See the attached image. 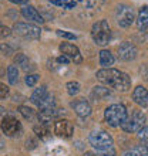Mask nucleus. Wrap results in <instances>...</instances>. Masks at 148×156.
I'll return each mask as SVG.
<instances>
[{
    "mask_svg": "<svg viewBox=\"0 0 148 156\" xmlns=\"http://www.w3.org/2000/svg\"><path fill=\"white\" fill-rule=\"evenodd\" d=\"M97 80L104 85H108L121 92H127L131 88V78L128 74L114 68H103L97 71Z\"/></svg>",
    "mask_w": 148,
    "mask_h": 156,
    "instance_id": "nucleus-1",
    "label": "nucleus"
},
{
    "mask_svg": "<svg viewBox=\"0 0 148 156\" xmlns=\"http://www.w3.org/2000/svg\"><path fill=\"white\" fill-rule=\"evenodd\" d=\"M128 112L123 104H113L104 111V119L105 122L113 128H118L127 119Z\"/></svg>",
    "mask_w": 148,
    "mask_h": 156,
    "instance_id": "nucleus-2",
    "label": "nucleus"
},
{
    "mask_svg": "<svg viewBox=\"0 0 148 156\" xmlns=\"http://www.w3.org/2000/svg\"><path fill=\"white\" fill-rule=\"evenodd\" d=\"M91 36L93 40L97 45H107L111 40V29L107 20H100L97 23H94L93 29H91Z\"/></svg>",
    "mask_w": 148,
    "mask_h": 156,
    "instance_id": "nucleus-3",
    "label": "nucleus"
},
{
    "mask_svg": "<svg viewBox=\"0 0 148 156\" xmlns=\"http://www.w3.org/2000/svg\"><path fill=\"white\" fill-rule=\"evenodd\" d=\"M88 140H90V145L94 149H97V152H103V151H107L111 149L113 145H114V140H113V136L110 133L104 131H95L91 132L90 136H88Z\"/></svg>",
    "mask_w": 148,
    "mask_h": 156,
    "instance_id": "nucleus-4",
    "label": "nucleus"
},
{
    "mask_svg": "<svg viewBox=\"0 0 148 156\" xmlns=\"http://www.w3.org/2000/svg\"><path fill=\"white\" fill-rule=\"evenodd\" d=\"M145 115L142 114V111H135L131 112V115H128L127 119L124 121V123L121 125V129L124 132H128V133H134V132H138L141 128H144V123H145Z\"/></svg>",
    "mask_w": 148,
    "mask_h": 156,
    "instance_id": "nucleus-5",
    "label": "nucleus"
},
{
    "mask_svg": "<svg viewBox=\"0 0 148 156\" xmlns=\"http://www.w3.org/2000/svg\"><path fill=\"white\" fill-rule=\"evenodd\" d=\"M115 20H117L120 27L127 29L135 21V13H134L132 7H130L127 4H120L115 10Z\"/></svg>",
    "mask_w": 148,
    "mask_h": 156,
    "instance_id": "nucleus-6",
    "label": "nucleus"
},
{
    "mask_svg": "<svg viewBox=\"0 0 148 156\" xmlns=\"http://www.w3.org/2000/svg\"><path fill=\"white\" fill-rule=\"evenodd\" d=\"M13 31L19 34V36H21V37L29 38V40H37L41 36L40 27L30 24V23H16L13 26Z\"/></svg>",
    "mask_w": 148,
    "mask_h": 156,
    "instance_id": "nucleus-7",
    "label": "nucleus"
},
{
    "mask_svg": "<svg viewBox=\"0 0 148 156\" xmlns=\"http://www.w3.org/2000/svg\"><path fill=\"white\" fill-rule=\"evenodd\" d=\"M2 131L6 136H16L21 133V123L12 115H6L2 121Z\"/></svg>",
    "mask_w": 148,
    "mask_h": 156,
    "instance_id": "nucleus-8",
    "label": "nucleus"
},
{
    "mask_svg": "<svg viewBox=\"0 0 148 156\" xmlns=\"http://www.w3.org/2000/svg\"><path fill=\"white\" fill-rule=\"evenodd\" d=\"M117 51H118V57L121 58V60H124V61H132V60H135L137 54H138L137 47L132 44V43H130V41L121 43V44L118 45Z\"/></svg>",
    "mask_w": 148,
    "mask_h": 156,
    "instance_id": "nucleus-9",
    "label": "nucleus"
},
{
    "mask_svg": "<svg viewBox=\"0 0 148 156\" xmlns=\"http://www.w3.org/2000/svg\"><path fill=\"white\" fill-rule=\"evenodd\" d=\"M54 132L61 138H70L74 132L73 123L68 119H58L54 123Z\"/></svg>",
    "mask_w": 148,
    "mask_h": 156,
    "instance_id": "nucleus-10",
    "label": "nucleus"
},
{
    "mask_svg": "<svg viewBox=\"0 0 148 156\" xmlns=\"http://www.w3.org/2000/svg\"><path fill=\"white\" fill-rule=\"evenodd\" d=\"M71 108L74 109V112L77 114L80 118H86L91 114V107L88 101H86L84 98H80V99H74L71 102Z\"/></svg>",
    "mask_w": 148,
    "mask_h": 156,
    "instance_id": "nucleus-11",
    "label": "nucleus"
},
{
    "mask_svg": "<svg viewBox=\"0 0 148 156\" xmlns=\"http://www.w3.org/2000/svg\"><path fill=\"white\" fill-rule=\"evenodd\" d=\"M60 51L63 53V55H66V57H68L70 60H73L74 62H81V54H80V51H78V48L76 47L74 44H70V43H63L61 45H60Z\"/></svg>",
    "mask_w": 148,
    "mask_h": 156,
    "instance_id": "nucleus-12",
    "label": "nucleus"
},
{
    "mask_svg": "<svg viewBox=\"0 0 148 156\" xmlns=\"http://www.w3.org/2000/svg\"><path fill=\"white\" fill-rule=\"evenodd\" d=\"M132 99H134V102L138 107L147 108L148 107V90L142 85H138L132 91Z\"/></svg>",
    "mask_w": 148,
    "mask_h": 156,
    "instance_id": "nucleus-13",
    "label": "nucleus"
},
{
    "mask_svg": "<svg viewBox=\"0 0 148 156\" xmlns=\"http://www.w3.org/2000/svg\"><path fill=\"white\" fill-rule=\"evenodd\" d=\"M21 16L27 19L29 21H33V23H43L44 19L41 16L40 13L37 12V9L33 7V6H24V7L21 9Z\"/></svg>",
    "mask_w": 148,
    "mask_h": 156,
    "instance_id": "nucleus-14",
    "label": "nucleus"
},
{
    "mask_svg": "<svg viewBox=\"0 0 148 156\" xmlns=\"http://www.w3.org/2000/svg\"><path fill=\"white\" fill-rule=\"evenodd\" d=\"M137 20V27L140 31H145L148 29V6H142L140 9V13H138V17L135 19Z\"/></svg>",
    "mask_w": 148,
    "mask_h": 156,
    "instance_id": "nucleus-15",
    "label": "nucleus"
},
{
    "mask_svg": "<svg viewBox=\"0 0 148 156\" xmlns=\"http://www.w3.org/2000/svg\"><path fill=\"white\" fill-rule=\"evenodd\" d=\"M14 62H16L17 66H20V68L24 71H30L34 68V66L31 64L29 57H26L24 54H17L16 57H14Z\"/></svg>",
    "mask_w": 148,
    "mask_h": 156,
    "instance_id": "nucleus-16",
    "label": "nucleus"
},
{
    "mask_svg": "<svg viewBox=\"0 0 148 156\" xmlns=\"http://www.w3.org/2000/svg\"><path fill=\"white\" fill-rule=\"evenodd\" d=\"M100 64L104 68H111V66L114 64V55L108 50H101L100 51Z\"/></svg>",
    "mask_w": 148,
    "mask_h": 156,
    "instance_id": "nucleus-17",
    "label": "nucleus"
},
{
    "mask_svg": "<svg viewBox=\"0 0 148 156\" xmlns=\"http://www.w3.org/2000/svg\"><path fill=\"white\" fill-rule=\"evenodd\" d=\"M39 109L43 112H47V111H53V109H56V101H54V97L53 95H47L43 101H41L39 105Z\"/></svg>",
    "mask_w": 148,
    "mask_h": 156,
    "instance_id": "nucleus-18",
    "label": "nucleus"
},
{
    "mask_svg": "<svg viewBox=\"0 0 148 156\" xmlns=\"http://www.w3.org/2000/svg\"><path fill=\"white\" fill-rule=\"evenodd\" d=\"M47 95H49V92H47V88L43 85V87H40V88H37L33 94H31V97H30V101H31L33 104H36V105H39V104H40L41 101H43V99L47 97Z\"/></svg>",
    "mask_w": 148,
    "mask_h": 156,
    "instance_id": "nucleus-19",
    "label": "nucleus"
},
{
    "mask_svg": "<svg viewBox=\"0 0 148 156\" xmlns=\"http://www.w3.org/2000/svg\"><path fill=\"white\" fill-rule=\"evenodd\" d=\"M123 156H148V146L147 145H140L135 148L130 149L124 153Z\"/></svg>",
    "mask_w": 148,
    "mask_h": 156,
    "instance_id": "nucleus-20",
    "label": "nucleus"
},
{
    "mask_svg": "<svg viewBox=\"0 0 148 156\" xmlns=\"http://www.w3.org/2000/svg\"><path fill=\"white\" fill-rule=\"evenodd\" d=\"M7 80L12 85H16L19 82V68L16 66H9L7 68Z\"/></svg>",
    "mask_w": 148,
    "mask_h": 156,
    "instance_id": "nucleus-21",
    "label": "nucleus"
},
{
    "mask_svg": "<svg viewBox=\"0 0 148 156\" xmlns=\"http://www.w3.org/2000/svg\"><path fill=\"white\" fill-rule=\"evenodd\" d=\"M93 95H95L97 97V99H104L107 98V97H110V91L107 90V88H104V87H95L94 90H93Z\"/></svg>",
    "mask_w": 148,
    "mask_h": 156,
    "instance_id": "nucleus-22",
    "label": "nucleus"
},
{
    "mask_svg": "<svg viewBox=\"0 0 148 156\" xmlns=\"http://www.w3.org/2000/svg\"><path fill=\"white\" fill-rule=\"evenodd\" d=\"M67 92H68V95H71V97H74V95H77L78 92H80V84H78L77 81H70L67 82Z\"/></svg>",
    "mask_w": 148,
    "mask_h": 156,
    "instance_id": "nucleus-23",
    "label": "nucleus"
},
{
    "mask_svg": "<svg viewBox=\"0 0 148 156\" xmlns=\"http://www.w3.org/2000/svg\"><path fill=\"white\" fill-rule=\"evenodd\" d=\"M137 136H138V139H140L141 144L148 146V126L141 128L140 131L137 132Z\"/></svg>",
    "mask_w": 148,
    "mask_h": 156,
    "instance_id": "nucleus-24",
    "label": "nucleus"
},
{
    "mask_svg": "<svg viewBox=\"0 0 148 156\" xmlns=\"http://www.w3.org/2000/svg\"><path fill=\"white\" fill-rule=\"evenodd\" d=\"M19 112H20L26 119H30V121L34 119V111L31 109V108H29V107H19Z\"/></svg>",
    "mask_w": 148,
    "mask_h": 156,
    "instance_id": "nucleus-25",
    "label": "nucleus"
},
{
    "mask_svg": "<svg viewBox=\"0 0 148 156\" xmlns=\"http://www.w3.org/2000/svg\"><path fill=\"white\" fill-rule=\"evenodd\" d=\"M53 3L58 4V6H64V7H73V6H76V4L80 2V0H51Z\"/></svg>",
    "mask_w": 148,
    "mask_h": 156,
    "instance_id": "nucleus-26",
    "label": "nucleus"
},
{
    "mask_svg": "<svg viewBox=\"0 0 148 156\" xmlns=\"http://www.w3.org/2000/svg\"><path fill=\"white\" fill-rule=\"evenodd\" d=\"M34 132L40 136L41 139H47V138H49V135H47L49 131H47V128L43 126V125H40V126H34Z\"/></svg>",
    "mask_w": 148,
    "mask_h": 156,
    "instance_id": "nucleus-27",
    "label": "nucleus"
},
{
    "mask_svg": "<svg viewBox=\"0 0 148 156\" xmlns=\"http://www.w3.org/2000/svg\"><path fill=\"white\" fill-rule=\"evenodd\" d=\"M39 77L40 75H37V74H27L24 78V81L29 87H34L37 84V81H39Z\"/></svg>",
    "mask_w": 148,
    "mask_h": 156,
    "instance_id": "nucleus-28",
    "label": "nucleus"
},
{
    "mask_svg": "<svg viewBox=\"0 0 148 156\" xmlns=\"http://www.w3.org/2000/svg\"><path fill=\"white\" fill-rule=\"evenodd\" d=\"M10 33H12V30L9 29L7 26H4L0 23V38H6L10 36Z\"/></svg>",
    "mask_w": 148,
    "mask_h": 156,
    "instance_id": "nucleus-29",
    "label": "nucleus"
},
{
    "mask_svg": "<svg viewBox=\"0 0 148 156\" xmlns=\"http://www.w3.org/2000/svg\"><path fill=\"white\" fill-rule=\"evenodd\" d=\"M57 34L60 36V37L68 38V40H76V38H77V36H76V34L68 33V31H63V30H57Z\"/></svg>",
    "mask_w": 148,
    "mask_h": 156,
    "instance_id": "nucleus-30",
    "label": "nucleus"
},
{
    "mask_svg": "<svg viewBox=\"0 0 148 156\" xmlns=\"http://www.w3.org/2000/svg\"><path fill=\"white\" fill-rule=\"evenodd\" d=\"M9 95V87L3 82H0V99H4Z\"/></svg>",
    "mask_w": 148,
    "mask_h": 156,
    "instance_id": "nucleus-31",
    "label": "nucleus"
},
{
    "mask_svg": "<svg viewBox=\"0 0 148 156\" xmlns=\"http://www.w3.org/2000/svg\"><path fill=\"white\" fill-rule=\"evenodd\" d=\"M100 156H115L117 153H115L114 148H111V149H107V151H103V152H98Z\"/></svg>",
    "mask_w": 148,
    "mask_h": 156,
    "instance_id": "nucleus-32",
    "label": "nucleus"
},
{
    "mask_svg": "<svg viewBox=\"0 0 148 156\" xmlns=\"http://www.w3.org/2000/svg\"><path fill=\"white\" fill-rule=\"evenodd\" d=\"M57 61L60 62V64H64V66H66V64H68V61H70V58L66 57V55H63V54H61V55H60V57L57 58Z\"/></svg>",
    "mask_w": 148,
    "mask_h": 156,
    "instance_id": "nucleus-33",
    "label": "nucleus"
},
{
    "mask_svg": "<svg viewBox=\"0 0 148 156\" xmlns=\"http://www.w3.org/2000/svg\"><path fill=\"white\" fill-rule=\"evenodd\" d=\"M9 2H12L14 4H27L29 3V0H9Z\"/></svg>",
    "mask_w": 148,
    "mask_h": 156,
    "instance_id": "nucleus-34",
    "label": "nucleus"
},
{
    "mask_svg": "<svg viewBox=\"0 0 148 156\" xmlns=\"http://www.w3.org/2000/svg\"><path fill=\"white\" fill-rule=\"evenodd\" d=\"M2 51H3L4 54H9V53H12V50H10V47L9 45H2Z\"/></svg>",
    "mask_w": 148,
    "mask_h": 156,
    "instance_id": "nucleus-35",
    "label": "nucleus"
},
{
    "mask_svg": "<svg viewBox=\"0 0 148 156\" xmlns=\"http://www.w3.org/2000/svg\"><path fill=\"white\" fill-rule=\"evenodd\" d=\"M84 156H95V155L93 152H86V153H84Z\"/></svg>",
    "mask_w": 148,
    "mask_h": 156,
    "instance_id": "nucleus-36",
    "label": "nucleus"
},
{
    "mask_svg": "<svg viewBox=\"0 0 148 156\" xmlns=\"http://www.w3.org/2000/svg\"><path fill=\"white\" fill-rule=\"evenodd\" d=\"M4 112H6V109H4L3 107H0V115H3Z\"/></svg>",
    "mask_w": 148,
    "mask_h": 156,
    "instance_id": "nucleus-37",
    "label": "nucleus"
},
{
    "mask_svg": "<svg viewBox=\"0 0 148 156\" xmlns=\"http://www.w3.org/2000/svg\"><path fill=\"white\" fill-rule=\"evenodd\" d=\"M3 140H2V138H0V149H2V148H3Z\"/></svg>",
    "mask_w": 148,
    "mask_h": 156,
    "instance_id": "nucleus-38",
    "label": "nucleus"
},
{
    "mask_svg": "<svg viewBox=\"0 0 148 156\" xmlns=\"http://www.w3.org/2000/svg\"><path fill=\"white\" fill-rule=\"evenodd\" d=\"M147 30H148V29H147Z\"/></svg>",
    "mask_w": 148,
    "mask_h": 156,
    "instance_id": "nucleus-39",
    "label": "nucleus"
}]
</instances>
